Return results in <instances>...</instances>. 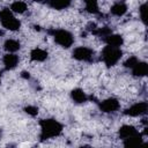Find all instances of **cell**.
Instances as JSON below:
<instances>
[{
  "label": "cell",
  "mask_w": 148,
  "mask_h": 148,
  "mask_svg": "<svg viewBox=\"0 0 148 148\" xmlns=\"http://www.w3.org/2000/svg\"><path fill=\"white\" fill-rule=\"evenodd\" d=\"M40 126V139L42 140H47L51 138H56L61 134L62 132V125L52 118L47 119H42L39 121Z\"/></svg>",
  "instance_id": "cell-1"
},
{
  "label": "cell",
  "mask_w": 148,
  "mask_h": 148,
  "mask_svg": "<svg viewBox=\"0 0 148 148\" xmlns=\"http://www.w3.org/2000/svg\"><path fill=\"white\" fill-rule=\"evenodd\" d=\"M101 56H102V60L104 61V64L108 67H111V66H114L120 60V58L123 57V51L120 50V47L106 45L102 50Z\"/></svg>",
  "instance_id": "cell-2"
},
{
  "label": "cell",
  "mask_w": 148,
  "mask_h": 148,
  "mask_svg": "<svg viewBox=\"0 0 148 148\" xmlns=\"http://www.w3.org/2000/svg\"><path fill=\"white\" fill-rule=\"evenodd\" d=\"M0 22L3 28L10 31H16L21 27V22L13 15V12L9 8L0 9Z\"/></svg>",
  "instance_id": "cell-3"
},
{
  "label": "cell",
  "mask_w": 148,
  "mask_h": 148,
  "mask_svg": "<svg viewBox=\"0 0 148 148\" xmlns=\"http://www.w3.org/2000/svg\"><path fill=\"white\" fill-rule=\"evenodd\" d=\"M49 32L53 36L56 43L59 44L61 47L68 49V47H71V46L73 45V43H74V37H73V35H72L69 31L65 30V29H58V30L53 29V30H50Z\"/></svg>",
  "instance_id": "cell-4"
},
{
  "label": "cell",
  "mask_w": 148,
  "mask_h": 148,
  "mask_svg": "<svg viewBox=\"0 0 148 148\" xmlns=\"http://www.w3.org/2000/svg\"><path fill=\"white\" fill-rule=\"evenodd\" d=\"M73 58L80 61H92L94 60V51L87 46H79L73 51Z\"/></svg>",
  "instance_id": "cell-5"
},
{
  "label": "cell",
  "mask_w": 148,
  "mask_h": 148,
  "mask_svg": "<svg viewBox=\"0 0 148 148\" xmlns=\"http://www.w3.org/2000/svg\"><path fill=\"white\" fill-rule=\"evenodd\" d=\"M147 110H148V104L146 102H139L127 108L124 111V114L130 116V117H139V116L146 114Z\"/></svg>",
  "instance_id": "cell-6"
},
{
  "label": "cell",
  "mask_w": 148,
  "mask_h": 148,
  "mask_svg": "<svg viewBox=\"0 0 148 148\" xmlns=\"http://www.w3.org/2000/svg\"><path fill=\"white\" fill-rule=\"evenodd\" d=\"M98 106H99V110L101 111H103L105 113H111V112L118 111L119 108H120V104H119L118 99L111 97V98H106V99L102 101Z\"/></svg>",
  "instance_id": "cell-7"
},
{
  "label": "cell",
  "mask_w": 148,
  "mask_h": 148,
  "mask_svg": "<svg viewBox=\"0 0 148 148\" xmlns=\"http://www.w3.org/2000/svg\"><path fill=\"white\" fill-rule=\"evenodd\" d=\"M136 134H139L138 130H136L135 127L131 126V125H123V126L119 128V131H118V135H119V138L123 139V140L128 139V138H132V136H134V135H136Z\"/></svg>",
  "instance_id": "cell-8"
},
{
  "label": "cell",
  "mask_w": 148,
  "mask_h": 148,
  "mask_svg": "<svg viewBox=\"0 0 148 148\" xmlns=\"http://www.w3.org/2000/svg\"><path fill=\"white\" fill-rule=\"evenodd\" d=\"M3 65H5V69L6 71H10V69H14L17 64H18V57L14 53H7L3 56Z\"/></svg>",
  "instance_id": "cell-9"
},
{
  "label": "cell",
  "mask_w": 148,
  "mask_h": 148,
  "mask_svg": "<svg viewBox=\"0 0 148 148\" xmlns=\"http://www.w3.org/2000/svg\"><path fill=\"white\" fill-rule=\"evenodd\" d=\"M131 69H132V74L138 77L146 76L148 73V66L146 62H142V61H138Z\"/></svg>",
  "instance_id": "cell-10"
},
{
  "label": "cell",
  "mask_w": 148,
  "mask_h": 148,
  "mask_svg": "<svg viewBox=\"0 0 148 148\" xmlns=\"http://www.w3.org/2000/svg\"><path fill=\"white\" fill-rule=\"evenodd\" d=\"M104 42L108 44V45H111V46H116V47H120L124 43V39L120 35H117V34H110L108 35L106 37H104Z\"/></svg>",
  "instance_id": "cell-11"
},
{
  "label": "cell",
  "mask_w": 148,
  "mask_h": 148,
  "mask_svg": "<svg viewBox=\"0 0 148 148\" xmlns=\"http://www.w3.org/2000/svg\"><path fill=\"white\" fill-rule=\"evenodd\" d=\"M71 97H72V99L75 102V103H84V102H87L88 101V96H87V94L82 90V89H80V88H75V89H73L72 91H71Z\"/></svg>",
  "instance_id": "cell-12"
},
{
  "label": "cell",
  "mask_w": 148,
  "mask_h": 148,
  "mask_svg": "<svg viewBox=\"0 0 148 148\" xmlns=\"http://www.w3.org/2000/svg\"><path fill=\"white\" fill-rule=\"evenodd\" d=\"M30 58H31L32 61H38V62H40V61L46 60V58H47V52H46L45 50H43V49L36 47V49H34V50L30 52Z\"/></svg>",
  "instance_id": "cell-13"
},
{
  "label": "cell",
  "mask_w": 148,
  "mask_h": 148,
  "mask_svg": "<svg viewBox=\"0 0 148 148\" xmlns=\"http://www.w3.org/2000/svg\"><path fill=\"white\" fill-rule=\"evenodd\" d=\"M47 5L53 9L61 10L71 6V0H47Z\"/></svg>",
  "instance_id": "cell-14"
},
{
  "label": "cell",
  "mask_w": 148,
  "mask_h": 148,
  "mask_svg": "<svg viewBox=\"0 0 148 148\" xmlns=\"http://www.w3.org/2000/svg\"><path fill=\"white\" fill-rule=\"evenodd\" d=\"M142 143H143V139H142V135L140 133L132 136V138H128V139L124 140V146L125 147H138Z\"/></svg>",
  "instance_id": "cell-15"
},
{
  "label": "cell",
  "mask_w": 148,
  "mask_h": 148,
  "mask_svg": "<svg viewBox=\"0 0 148 148\" xmlns=\"http://www.w3.org/2000/svg\"><path fill=\"white\" fill-rule=\"evenodd\" d=\"M110 12L114 16H123L127 12V6L124 2H117L111 7Z\"/></svg>",
  "instance_id": "cell-16"
},
{
  "label": "cell",
  "mask_w": 148,
  "mask_h": 148,
  "mask_svg": "<svg viewBox=\"0 0 148 148\" xmlns=\"http://www.w3.org/2000/svg\"><path fill=\"white\" fill-rule=\"evenodd\" d=\"M3 49L9 53H14L20 50V42L16 39H7L3 44Z\"/></svg>",
  "instance_id": "cell-17"
},
{
  "label": "cell",
  "mask_w": 148,
  "mask_h": 148,
  "mask_svg": "<svg viewBox=\"0 0 148 148\" xmlns=\"http://www.w3.org/2000/svg\"><path fill=\"white\" fill-rule=\"evenodd\" d=\"M86 3V10L90 14H98V0H83Z\"/></svg>",
  "instance_id": "cell-18"
},
{
  "label": "cell",
  "mask_w": 148,
  "mask_h": 148,
  "mask_svg": "<svg viewBox=\"0 0 148 148\" xmlns=\"http://www.w3.org/2000/svg\"><path fill=\"white\" fill-rule=\"evenodd\" d=\"M10 10L13 13H18V14H22L27 10V3L23 2V1H14L12 5H10Z\"/></svg>",
  "instance_id": "cell-19"
},
{
  "label": "cell",
  "mask_w": 148,
  "mask_h": 148,
  "mask_svg": "<svg viewBox=\"0 0 148 148\" xmlns=\"http://www.w3.org/2000/svg\"><path fill=\"white\" fill-rule=\"evenodd\" d=\"M91 34L92 35H95V36H98V37H106L108 35H110V34H112V29L111 28H109V27H102V28H96V29H94L92 31H91Z\"/></svg>",
  "instance_id": "cell-20"
},
{
  "label": "cell",
  "mask_w": 148,
  "mask_h": 148,
  "mask_svg": "<svg viewBox=\"0 0 148 148\" xmlns=\"http://www.w3.org/2000/svg\"><path fill=\"white\" fill-rule=\"evenodd\" d=\"M24 112L28 113L31 117H35V116L38 114V108L35 106V105H28V106L24 108Z\"/></svg>",
  "instance_id": "cell-21"
},
{
  "label": "cell",
  "mask_w": 148,
  "mask_h": 148,
  "mask_svg": "<svg viewBox=\"0 0 148 148\" xmlns=\"http://www.w3.org/2000/svg\"><path fill=\"white\" fill-rule=\"evenodd\" d=\"M138 61H139V59H138L136 57H130V58H127V60L124 62V66H125L126 68H132Z\"/></svg>",
  "instance_id": "cell-22"
},
{
  "label": "cell",
  "mask_w": 148,
  "mask_h": 148,
  "mask_svg": "<svg viewBox=\"0 0 148 148\" xmlns=\"http://www.w3.org/2000/svg\"><path fill=\"white\" fill-rule=\"evenodd\" d=\"M146 8H147V5H146V3H142V5L140 6V8H139L140 18H141V21H142L145 24H146V22H147V21H146V10H147Z\"/></svg>",
  "instance_id": "cell-23"
},
{
  "label": "cell",
  "mask_w": 148,
  "mask_h": 148,
  "mask_svg": "<svg viewBox=\"0 0 148 148\" xmlns=\"http://www.w3.org/2000/svg\"><path fill=\"white\" fill-rule=\"evenodd\" d=\"M96 28H97V25H96L95 23H92V22H90V23L87 25V30H88V31H90V32H91L94 29H96Z\"/></svg>",
  "instance_id": "cell-24"
},
{
  "label": "cell",
  "mask_w": 148,
  "mask_h": 148,
  "mask_svg": "<svg viewBox=\"0 0 148 148\" xmlns=\"http://www.w3.org/2000/svg\"><path fill=\"white\" fill-rule=\"evenodd\" d=\"M21 76H22L23 79H29V77H30V74H29L28 72H22V73H21Z\"/></svg>",
  "instance_id": "cell-25"
},
{
  "label": "cell",
  "mask_w": 148,
  "mask_h": 148,
  "mask_svg": "<svg viewBox=\"0 0 148 148\" xmlns=\"http://www.w3.org/2000/svg\"><path fill=\"white\" fill-rule=\"evenodd\" d=\"M32 1H35V2H42L43 0H32Z\"/></svg>",
  "instance_id": "cell-26"
},
{
  "label": "cell",
  "mask_w": 148,
  "mask_h": 148,
  "mask_svg": "<svg viewBox=\"0 0 148 148\" xmlns=\"http://www.w3.org/2000/svg\"><path fill=\"white\" fill-rule=\"evenodd\" d=\"M0 82H1V74H0Z\"/></svg>",
  "instance_id": "cell-27"
},
{
  "label": "cell",
  "mask_w": 148,
  "mask_h": 148,
  "mask_svg": "<svg viewBox=\"0 0 148 148\" xmlns=\"http://www.w3.org/2000/svg\"><path fill=\"white\" fill-rule=\"evenodd\" d=\"M0 138H1V131H0Z\"/></svg>",
  "instance_id": "cell-28"
}]
</instances>
